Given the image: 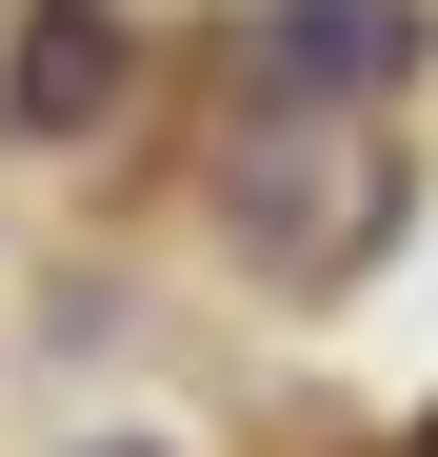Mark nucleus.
Masks as SVG:
<instances>
[{"label": "nucleus", "instance_id": "obj_1", "mask_svg": "<svg viewBox=\"0 0 438 457\" xmlns=\"http://www.w3.org/2000/svg\"><path fill=\"white\" fill-rule=\"evenodd\" d=\"M399 80H418V0H279V21H259V100L379 120Z\"/></svg>", "mask_w": 438, "mask_h": 457}, {"label": "nucleus", "instance_id": "obj_2", "mask_svg": "<svg viewBox=\"0 0 438 457\" xmlns=\"http://www.w3.org/2000/svg\"><path fill=\"white\" fill-rule=\"evenodd\" d=\"M120 0H40V21H21V139H80L100 100H120Z\"/></svg>", "mask_w": 438, "mask_h": 457}, {"label": "nucleus", "instance_id": "obj_3", "mask_svg": "<svg viewBox=\"0 0 438 457\" xmlns=\"http://www.w3.org/2000/svg\"><path fill=\"white\" fill-rule=\"evenodd\" d=\"M418 457H438V437H418Z\"/></svg>", "mask_w": 438, "mask_h": 457}]
</instances>
